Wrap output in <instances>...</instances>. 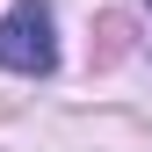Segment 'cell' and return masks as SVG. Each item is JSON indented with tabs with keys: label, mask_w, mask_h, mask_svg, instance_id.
<instances>
[{
	"label": "cell",
	"mask_w": 152,
	"mask_h": 152,
	"mask_svg": "<svg viewBox=\"0 0 152 152\" xmlns=\"http://www.w3.org/2000/svg\"><path fill=\"white\" fill-rule=\"evenodd\" d=\"M0 65L7 72H51L58 65V36H51V7L44 0H15L0 22Z\"/></svg>",
	"instance_id": "obj_1"
},
{
	"label": "cell",
	"mask_w": 152,
	"mask_h": 152,
	"mask_svg": "<svg viewBox=\"0 0 152 152\" xmlns=\"http://www.w3.org/2000/svg\"><path fill=\"white\" fill-rule=\"evenodd\" d=\"M130 36H138V29H130V15H102V44H94V65H116L123 51H130Z\"/></svg>",
	"instance_id": "obj_2"
}]
</instances>
